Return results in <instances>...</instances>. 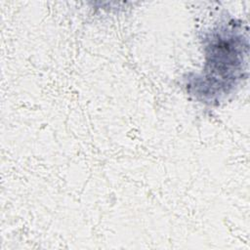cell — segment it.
<instances>
[{
	"label": "cell",
	"mask_w": 250,
	"mask_h": 250,
	"mask_svg": "<svg viewBox=\"0 0 250 250\" xmlns=\"http://www.w3.org/2000/svg\"><path fill=\"white\" fill-rule=\"evenodd\" d=\"M207 47V62L201 77L204 78L203 86L209 82L206 87H225L227 93L228 86H231L229 79L234 82L240 77L243 62L242 41L234 39L230 34L227 38V34L220 32L213 34Z\"/></svg>",
	"instance_id": "6da1fadb"
}]
</instances>
